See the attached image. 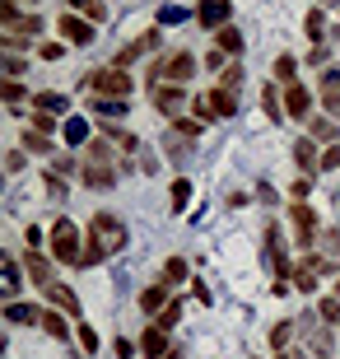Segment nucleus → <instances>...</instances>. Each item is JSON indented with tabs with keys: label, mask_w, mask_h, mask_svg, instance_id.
<instances>
[{
	"label": "nucleus",
	"mask_w": 340,
	"mask_h": 359,
	"mask_svg": "<svg viewBox=\"0 0 340 359\" xmlns=\"http://www.w3.org/2000/svg\"><path fill=\"white\" fill-rule=\"evenodd\" d=\"M93 112L103 121H112V117H126V98H93Z\"/></svg>",
	"instance_id": "obj_26"
},
{
	"label": "nucleus",
	"mask_w": 340,
	"mask_h": 359,
	"mask_svg": "<svg viewBox=\"0 0 340 359\" xmlns=\"http://www.w3.org/2000/svg\"><path fill=\"white\" fill-rule=\"evenodd\" d=\"M191 112H196L200 121H215V107H210V93H196V98H191Z\"/></svg>",
	"instance_id": "obj_40"
},
{
	"label": "nucleus",
	"mask_w": 340,
	"mask_h": 359,
	"mask_svg": "<svg viewBox=\"0 0 340 359\" xmlns=\"http://www.w3.org/2000/svg\"><path fill=\"white\" fill-rule=\"evenodd\" d=\"M89 233L103 243L107 252H121V248H126V238H131V233H126V224H121L117 215H107V210H98V215L89 219Z\"/></svg>",
	"instance_id": "obj_3"
},
{
	"label": "nucleus",
	"mask_w": 340,
	"mask_h": 359,
	"mask_svg": "<svg viewBox=\"0 0 340 359\" xmlns=\"http://www.w3.org/2000/svg\"><path fill=\"white\" fill-rule=\"evenodd\" d=\"M186 201H191V182H186V177H177V182H172V215H182Z\"/></svg>",
	"instance_id": "obj_34"
},
{
	"label": "nucleus",
	"mask_w": 340,
	"mask_h": 359,
	"mask_svg": "<svg viewBox=\"0 0 340 359\" xmlns=\"http://www.w3.org/2000/svg\"><path fill=\"white\" fill-rule=\"evenodd\" d=\"M24 276H28V271H19V262H14V257H5V294H19Z\"/></svg>",
	"instance_id": "obj_32"
},
{
	"label": "nucleus",
	"mask_w": 340,
	"mask_h": 359,
	"mask_svg": "<svg viewBox=\"0 0 340 359\" xmlns=\"http://www.w3.org/2000/svg\"><path fill=\"white\" fill-rule=\"evenodd\" d=\"M308 126H313V140H327V145L336 140V121H331V117H313Z\"/></svg>",
	"instance_id": "obj_36"
},
{
	"label": "nucleus",
	"mask_w": 340,
	"mask_h": 359,
	"mask_svg": "<svg viewBox=\"0 0 340 359\" xmlns=\"http://www.w3.org/2000/svg\"><path fill=\"white\" fill-rule=\"evenodd\" d=\"M149 98H154V107L158 112H163V117H186V84H154V93H149Z\"/></svg>",
	"instance_id": "obj_4"
},
{
	"label": "nucleus",
	"mask_w": 340,
	"mask_h": 359,
	"mask_svg": "<svg viewBox=\"0 0 340 359\" xmlns=\"http://www.w3.org/2000/svg\"><path fill=\"white\" fill-rule=\"evenodd\" d=\"M33 107H38V112H52V117H66V112H70V98H66V93H52V89H47V93H38V98H33Z\"/></svg>",
	"instance_id": "obj_17"
},
{
	"label": "nucleus",
	"mask_w": 340,
	"mask_h": 359,
	"mask_svg": "<svg viewBox=\"0 0 340 359\" xmlns=\"http://www.w3.org/2000/svg\"><path fill=\"white\" fill-rule=\"evenodd\" d=\"M336 168H340V140L322 149V173H336Z\"/></svg>",
	"instance_id": "obj_41"
},
{
	"label": "nucleus",
	"mask_w": 340,
	"mask_h": 359,
	"mask_svg": "<svg viewBox=\"0 0 340 359\" xmlns=\"http://www.w3.org/2000/svg\"><path fill=\"white\" fill-rule=\"evenodd\" d=\"M5 318H10L14 327H28V322H42V308L38 304H10V308H5Z\"/></svg>",
	"instance_id": "obj_20"
},
{
	"label": "nucleus",
	"mask_w": 340,
	"mask_h": 359,
	"mask_svg": "<svg viewBox=\"0 0 340 359\" xmlns=\"http://www.w3.org/2000/svg\"><path fill=\"white\" fill-rule=\"evenodd\" d=\"M84 19H93V24H103V19H107V5H103V0H89V10H84Z\"/></svg>",
	"instance_id": "obj_51"
},
{
	"label": "nucleus",
	"mask_w": 340,
	"mask_h": 359,
	"mask_svg": "<svg viewBox=\"0 0 340 359\" xmlns=\"http://www.w3.org/2000/svg\"><path fill=\"white\" fill-rule=\"evenodd\" d=\"M261 107L271 121H285V103H280V89L275 84H261Z\"/></svg>",
	"instance_id": "obj_24"
},
{
	"label": "nucleus",
	"mask_w": 340,
	"mask_h": 359,
	"mask_svg": "<svg viewBox=\"0 0 340 359\" xmlns=\"http://www.w3.org/2000/svg\"><path fill=\"white\" fill-rule=\"evenodd\" d=\"M168 332H158V327H154V322H149V327H144V336H140V355L144 359H163V355H168Z\"/></svg>",
	"instance_id": "obj_15"
},
{
	"label": "nucleus",
	"mask_w": 340,
	"mask_h": 359,
	"mask_svg": "<svg viewBox=\"0 0 340 359\" xmlns=\"http://www.w3.org/2000/svg\"><path fill=\"white\" fill-rule=\"evenodd\" d=\"M327 56H331L327 47H313V52H308V61H313V66H327Z\"/></svg>",
	"instance_id": "obj_54"
},
{
	"label": "nucleus",
	"mask_w": 340,
	"mask_h": 359,
	"mask_svg": "<svg viewBox=\"0 0 340 359\" xmlns=\"http://www.w3.org/2000/svg\"><path fill=\"white\" fill-rule=\"evenodd\" d=\"M79 182L93 191H107V187H117V173H112V163H79Z\"/></svg>",
	"instance_id": "obj_12"
},
{
	"label": "nucleus",
	"mask_w": 340,
	"mask_h": 359,
	"mask_svg": "<svg viewBox=\"0 0 340 359\" xmlns=\"http://www.w3.org/2000/svg\"><path fill=\"white\" fill-rule=\"evenodd\" d=\"M289 280L299 285V294H313V290H317V276H313V271H308V266H299V271H294V276H289Z\"/></svg>",
	"instance_id": "obj_38"
},
{
	"label": "nucleus",
	"mask_w": 340,
	"mask_h": 359,
	"mask_svg": "<svg viewBox=\"0 0 340 359\" xmlns=\"http://www.w3.org/2000/svg\"><path fill=\"white\" fill-rule=\"evenodd\" d=\"M103 135H107V140H112L117 149H126V154H135V149H140V135L121 131V126H103Z\"/></svg>",
	"instance_id": "obj_25"
},
{
	"label": "nucleus",
	"mask_w": 340,
	"mask_h": 359,
	"mask_svg": "<svg viewBox=\"0 0 340 359\" xmlns=\"http://www.w3.org/2000/svg\"><path fill=\"white\" fill-rule=\"evenodd\" d=\"M42 187H47V196H52V201H66V182H61L56 173H47V177H42Z\"/></svg>",
	"instance_id": "obj_45"
},
{
	"label": "nucleus",
	"mask_w": 340,
	"mask_h": 359,
	"mask_svg": "<svg viewBox=\"0 0 340 359\" xmlns=\"http://www.w3.org/2000/svg\"><path fill=\"white\" fill-rule=\"evenodd\" d=\"M103 257H107V248H103L98 238H89V248H84V262H79V266H98Z\"/></svg>",
	"instance_id": "obj_39"
},
{
	"label": "nucleus",
	"mask_w": 340,
	"mask_h": 359,
	"mask_svg": "<svg viewBox=\"0 0 340 359\" xmlns=\"http://www.w3.org/2000/svg\"><path fill=\"white\" fill-rule=\"evenodd\" d=\"M84 89H89L93 98H126V93H131L135 84H131V75H126V70L103 66V70H93L89 80H84Z\"/></svg>",
	"instance_id": "obj_2"
},
{
	"label": "nucleus",
	"mask_w": 340,
	"mask_h": 359,
	"mask_svg": "<svg viewBox=\"0 0 340 359\" xmlns=\"http://www.w3.org/2000/svg\"><path fill=\"white\" fill-rule=\"evenodd\" d=\"M79 346H84V355H93L98 350V332L93 327H79Z\"/></svg>",
	"instance_id": "obj_49"
},
{
	"label": "nucleus",
	"mask_w": 340,
	"mask_h": 359,
	"mask_svg": "<svg viewBox=\"0 0 340 359\" xmlns=\"http://www.w3.org/2000/svg\"><path fill=\"white\" fill-rule=\"evenodd\" d=\"M303 33L313 38V47H322V38H327V10H308V19H303Z\"/></svg>",
	"instance_id": "obj_21"
},
{
	"label": "nucleus",
	"mask_w": 340,
	"mask_h": 359,
	"mask_svg": "<svg viewBox=\"0 0 340 359\" xmlns=\"http://www.w3.org/2000/svg\"><path fill=\"white\" fill-rule=\"evenodd\" d=\"M289 219H294V233H299V248L308 252L317 243V210L308 205V201H294V210H289Z\"/></svg>",
	"instance_id": "obj_6"
},
{
	"label": "nucleus",
	"mask_w": 340,
	"mask_h": 359,
	"mask_svg": "<svg viewBox=\"0 0 340 359\" xmlns=\"http://www.w3.org/2000/svg\"><path fill=\"white\" fill-rule=\"evenodd\" d=\"M215 38H219V42H215V47H219V52L229 56V61H233V56L243 52V33H238L233 24H229V28H219V33H215Z\"/></svg>",
	"instance_id": "obj_22"
},
{
	"label": "nucleus",
	"mask_w": 340,
	"mask_h": 359,
	"mask_svg": "<svg viewBox=\"0 0 340 359\" xmlns=\"http://www.w3.org/2000/svg\"><path fill=\"white\" fill-rule=\"evenodd\" d=\"M24 271H28V280H38L42 290H47V285H52V262H47V257L28 252V257H24Z\"/></svg>",
	"instance_id": "obj_18"
},
{
	"label": "nucleus",
	"mask_w": 340,
	"mask_h": 359,
	"mask_svg": "<svg viewBox=\"0 0 340 359\" xmlns=\"http://www.w3.org/2000/svg\"><path fill=\"white\" fill-rule=\"evenodd\" d=\"M317 313H322V322H327V327H340V294L322 299V304H317Z\"/></svg>",
	"instance_id": "obj_33"
},
{
	"label": "nucleus",
	"mask_w": 340,
	"mask_h": 359,
	"mask_svg": "<svg viewBox=\"0 0 340 359\" xmlns=\"http://www.w3.org/2000/svg\"><path fill=\"white\" fill-rule=\"evenodd\" d=\"M322 107L336 117V112H340V89H322Z\"/></svg>",
	"instance_id": "obj_50"
},
{
	"label": "nucleus",
	"mask_w": 340,
	"mask_h": 359,
	"mask_svg": "<svg viewBox=\"0 0 340 359\" xmlns=\"http://www.w3.org/2000/svg\"><path fill=\"white\" fill-rule=\"evenodd\" d=\"M257 196H261V205H275V187L261 182V187H257Z\"/></svg>",
	"instance_id": "obj_53"
},
{
	"label": "nucleus",
	"mask_w": 340,
	"mask_h": 359,
	"mask_svg": "<svg viewBox=\"0 0 340 359\" xmlns=\"http://www.w3.org/2000/svg\"><path fill=\"white\" fill-rule=\"evenodd\" d=\"M158 75H163L168 84H186L191 75H196V56H191V52H172V56H163V61H158Z\"/></svg>",
	"instance_id": "obj_8"
},
{
	"label": "nucleus",
	"mask_w": 340,
	"mask_h": 359,
	"mask_svg": "<svg viewBox=\"0 0 340 359\" xmlns=\"http://www.w3.org/2000/svg\"><path fill=\"white\" fill-rule=\"evenodd\" d=\"M294 163L303 168V177L322 173V149H317V140H294Z\"/></svg>",
	"instance_id": "obj_13"
},
{
	"label": "nucleus",
	"mask_w": 340,
	"mask_h": 359,
	"mask_svg": "<svg viewBox=\"0 0 340 359\" xmlns=\"http://www.w3.org/2000/svg\"><path fill=\"white\" fill-rule=\"evenodd\" d=\"M172 131L186 135V140H196V135L205 131V121H200V117H177V121H172Z\"/></svg>",
	"instance_id": "obj_35"
},
{
	"label": "nucleus",
	"mask_w": 340,
	"mask_h": 359,
	"mask_svg": "<svg viewBox=\"0 0 340 359\" xmlns=\"http://www.w3.org/2000/svg\"><path fill=\"white\" fill-rule=\"evenodd\" d=\"M19 19H24V10H19V5H14V0H0V28H5V33H10V28L19 24Z\"/></svg>",
	"instance_id": "obj_37"
},
{
	"label": "nucleus",
	"mask_w": 340,
	"mask_h": 359,
	"mask_svg": "<svg viewBox=\"0 0 340 359\" xmlns=\"http://www.w3.org/2000/svg\"><path fill=\"white\" fill-rule=\"evenodd\" d=\"M289 336H294V322H280V327L271 332V346H275V350H285V346H289Z\"/></svg>",
	"instance_id": "obj_44"
},
{
	"label": "nucleus",
	"mask_w": 340,
	"mask_h": 359,
	"mask_svg": "<svg viewBox=\"0 0 340 359\" xmlns=\"http://www.w3.org/2000/svg\"><path fill=\"white\" fill-rule=\"evenodd\" d=\"M158 42H163V38H158V28H149V33H140L135 42H126V47H121V52L112 56V66H117V70H126L131 61H140V56L158 52Z\"/></svg>",
	"instance_id": "obj_7"
},
{
	"label": "nucleus",
	"mask_w": 340,
	"mask_h": 359,
	"mask_svg": "<svg viewBox=\"0 0 340 359\" xmlns=\"http://www.w3.org/2000/svg\"><path fill=\"white\" fill-rule=\"evenodd\" d=\"M61 135H66L70 145H84V140H89V121H84V117L75 112V117H66V121H61Z\"/></svg>",
	"instance_id": "obj_23"
},
{
	"label": "nucleus",
	"mask_w": 340,
	"mask_h": 359,
	"mask_svg": "<svg viewBox=\"0 0 340 359\" xmlns=\"http://www.w3.org/2000/svg\"><path fill=\"white\" fill-rule=\"evenodd\" d=\"M0 93H5V103H19V98H24V84H19V80H5V84H0Z\"/></svg>",
	"instance_id": "obj_48"
},
{
	"label": "nucleus",
	"mask_w": 340,
	"mask_h": 359,
	"mask_svg": "<svg viewBox=\"0 0 340 359\" xmlns=\"http://www.w3.org/2000/svg\"><path fill=\"white\" fill-rule=\"evenodd\" d=\"M38 56H42V61H61L66 47H61V42H38Z\"/></svg>",
	"instance_id": "obj_46"
},
{
	"label": "nucleus",
	"mask_w": 340,
	"mask_h": 359,
	"mask_svg": "<svg viewBox=\"0 0 340 359\" xmlns=\"http://www.w3.org/2000/svg\"><path fill=\"white\" fill-rule=\"evenodd\" d=\"M24 149H28V154H52V140H47L38 126H28V131H24Z\"/></svg>",
	"instance_id": "obj_30"
},
{
	"label": "nucleus",
	"mask_w": 340,
	"mask_h": 359,
	"mask_svg": "<svg viewBox=\"0 0 340 359\" xmlns=\"http://www.w3.org/2000/svg\"><path fill=\"white\" fill-rule=\"evenodd\" d=\"M186 276H191V271H186L182 257H168V262H163V285H182Z\"/></svg>",
	"instance_id": "obj_31"
},
{
	"label": "nucleus",
	"mask_w": 340,
	"mask_h": 359,
	"mask_svg": "<svg viewBox=\"0 0 340 359\" xmlns=\"http://www.w3.org/2000/svg\"><path fill=\"white\" fill-rule=\"evenodd\" d=\"M229 19H233V5H229V0H200L196 5V24L210 28V33L229 28Z\"/></svg>",
	"instance_id": "obj_9"
},
{
	"label": "nucleus",
	"mask_w": 340,
	"mask_h": 359,
	"mask_svg": "<svg viewBox=\"0 0 340 359\" xmlns=\"http://www.w3.org/2000/svg\"><path fill=\"white\" fill-rule=\"evenodd\" d=\"M313 112V93L303 84H285V117H308Z\"/></svg>",
	"instance_id": "obj_14"
},
{
	"label": "nucleus",
	"mask_w": 340,
	"mask_h": 359,
	"mask_svg": "<svg viewBox=\"0 0 340 359\" xmlns=\"http://www.w3.org/2000/svg\"><path fill=\"white\" fill-rule=\"evenodd\" d=\"M93 19H84V14H61V38L75 42V47H89L93 42Z\"/></svg>",
	"instance_id": "obj_10"
},
{
	"label": "nucleus",
	"mask_w": 340,
	"mask_h": 359,
	"mask_svg": "<svg viewBox=\"0 0 340 359\" xmlns=\"http://www.w3.org/2000/svg\"><path fill=\"white\" fill-rule=\"evenodd\" d=\"M84 248H89V238H84V229L75 219H56L52 224V257L61 266H79L84 262Z\"/></svg>",
	"instance_id": "obj_1"
},
{
	"label": "nucleus",
	"mask_w": 340,
	"mask_h": 359,
	"mask_svg": "<svg viewBox=\"0 0 340 359\" xmlns=\"http://www.w3.org/2000/svg\"><path fill=\"white\" fill-rule=\"evenodd\" d=\"M182 313H186V308H182V299H172V304H168V308H163V313L154 318V327H158V332H172V327L182 322Z\"/></svg>",
	"instance_id": "obj_27"
},
{
	"label": "nucleus",
	"mask_w": 340,
	"mask_h": 359,
	"mask_svg": "<svg viewBox=\"0 0 340 359\" xmlns=\"http://www.w3.org/2000/svg\"><path fill=\"white\" fill-rule=\"evenodd\" d=\"M275 80H280V84H299V61H294L289 52L275 61Z\"/></svg>",
	"instance_id": "obj_28"
},
{
	"label": "nucleus",
	"mask_w": 340,
	"mask_h": 359,
	"mask_svg": "<svg viewBox=\"0 0 340 359\" xmlns=\"http://www.w3.org/2000/svg\"><path fill=\"white\" fill-rule=\"evenodd\" d=\"M158 24H186V10L182 5H163L158 10Z\"/></svg>",
	"instance_id": "obj_42"
},
{
	"label": "nucleus",
	"mask_w": 340,
	"mask_h": 359,
	"mask_svg": "<svg viewBox=\"0 0 340 359\" xmlns=\"http://www.w3.org/2000/svg\"><path fill=\"white\" fill-rule=\"evenodd\" d=\"M261 243H266V262H271L275 276H294V266H289V248H285V229L271 224L261 233Z\"/></svg>",
	"instance_id": "obj_5"
},
{
	"label": "nucleus",
	"mask_w": 340,
	"mask_h": 359,
	"mask_svg": "<svg viewBox=\"0 0 340 359\" xmlns=\"http://www.w3.org/2000/svg\"><path fill=\"white\" fill-rule=\"evenodd\" d=\"M38 327L52 336V341H70V322H66V313H52V308H42V322H38Z\"/></svg>",
	"instance_id": "obj_16"
},
{
	"label": "nucleus",
	"mask_w": 340,
	"mask_h": 359,
	"mask_svg": "<svg viewBox=\"0 0 340 359\" xmlns=\"http://www.w3.org/2000/svg\"><path fill=\"white\" fill-rule=\"evenodd\" d=\"M163 359H182V350H177V346H172V350H168V355H163Z\"/></svg>",
	"instance_id": "obj_58"
},
{
	"label": "nucleus",
	"mask_w": 340,
	"mask_h": 359,
	"mask_svg": "<svg viewBox=\"0 0 340 359\" xmlns=\"http://www.w3.org/2000/svg\"><path fill=\"white\" fill-rule=\"evenodd\" d=\"M42 28H47V19H42V14H24V19H19L10 33H19V38H38Z\"/></svg>",
	"instance_id": "obj_29"
},
{
	"label": "nucleus",
	"mask_w": 340,
	"mask_h": 359,
	"mask_svg": "<svg viewBox=\"0 0 340 359\" xmlns=\"http://www.w3.org/2000/svg\"><path fill=\"white\" fill-rule=\"evenodd\" d=\"M327 252H331V257H340V233H327Z\"/></svg>",
	"instance_id": "obj_56"
},
{
	"label": "nucleus",
	"mask_w": 340,
	"mask_h": 359,
	"mask_svg": "<svg viewBox=\"0 0 340 359\" xmlns=\"http://www.w3.org/2000/svg\"><path fill=\"white\" fill-rule=\"evenodd\" d=\"M47 304L56 308V313H70V318H79V294L70 290V285H61V280H52V285H47Z\"/></svg>",
	"instance_id": "obj_11"
},
{
	"label": "nucleus",
	"mask_w": 340,
	"mask_h": 359,
	"mask_svg": "<svg viewBox=\"0 0 340 359\" xmlns=\"http://www.w3.org/2000/svg\"><path fill=\"white\" fill-rule=\"evenodd\" d=\"M33 126H38L42 135H52L56 131V117H52V112H38V117H33Z\"/></svg>",
	"instance_id": "obj_52"
},
{
	"label": "nucleus",
	"mask_w": 340,
	"mask_h": 359,
	"mask_svg": "<svg viewBox=\"0 0 340 359\" xmlns=\"http://www.w3.org/2000/svg\"><path fill=\"white\" fill-rule=\"evenodd\" d=\"M322 89H340V70H327V75H322Z\"/></svg>",
	"instance_id": "obj_55"
},
{
	"label": "nucleus",
	"mask_w": 340,
	"mask_h": 359,
	"mask_svg": "<svg viewBox=\"0 0 340 359\" xmlns=\"http://www.w3.org/2000/svg\"><path fill=\"white\" fill-rule=\"evenodd\" d=\"M336 294H340V280H336Z\"/></svg>",
	"instance_id": "obj_59"
},
{
	"label": "nucleus",
	"mask_w": 340,
	"mask_h": 359,
	"mask_svg": "<svg viewBox=\"0 0 340 359\" xmlns=\"http://www.w3.org/2000/svg\"><path fill=\"white\" fill-rule=\"evenodd\" d=\"M168 304H172V299H168V290H163V285H149V290L140 294V308H144V313H154V318H158Z\"/></svg>",
	"instance_id": "obj_19"
},
{
	"label": "nucleus",
	"mask_w": 340,
	"mask_h": 359,
	"mask_svg": "<svg viewBox=\"0 0 340 359\" xmlns=\"http://www.w3.org/2000/svg\"><path fill=\"white\" fill-rule=\"evenodd\" d=\"M308 191H313V177H294V187H289V201H308Z\"/></svg>",
	"instance_id": "obj_47"
},
{
	"label": "nucleus",
	"mask_w": 340,
	"mask_h": 359,
	"mask_svg": "<svg viewBox=\"0 0 340 359\" xmlns=\"http://www.w3.org/2000/svg\"><path fill=\"white\" fill-rule=\"evenodd\" d=\"M70 10H89V0H66Z\"/></svg>",
	"instance_id": "obj_57"
},
{
	"label": "nucleus",
	"mask_w": 340,
	"mask_h": 359,
	"mask_svg": "<svg viewBox=\"0 0 340 359\" xmlns=\"http://www.w3.org/2000/svg\"><path fill=\"white\" fill-rule=\"evenodd\" d=\"M28 168V154L24 149H10V154H5V173H24Z\"/></svg>",
	"instance_id": "obj_43"
}]
</instances>
